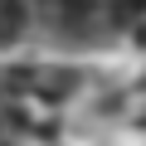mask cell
<instances>
[{
  "mask_svg": "<svg viewBox=\"0 0 146 146\" xmlns=\"http://www.w3.org/2000/svg\"><path fill=\"white\" fill-rule=\"evenodd\" d=\"M58 20H63V29L83 34V29L98 20V0H58Z\"/></svg>",
  "mask_w": 146,
  "mask_h": 146,
  "instance_id": "1",
  "label": "cell"
}]
</instances>
